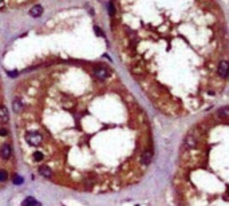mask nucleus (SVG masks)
I'll return each mask as SVG.
<instances>
[{
    "instance_id": "1",
    "label": "nucleus",
    "mask_w": 229,
    "mask_h": 206,
    "mask_svg": "<svg viewBox=\"0 0 229 206\" xmlns=\"http://www.w3.org/2000/svg\"><path fill=\"white\" fill-rule=\"evenodd\" d=\"M38 0H0V11H12L26 8L30 4L36 3Z\"/></svg>"
},
{
    "instance_id": "2",
    "label": "nucleus",
    "mask_w": 229,
    "mask_h": 206,
    "mask_svg": "<svg viewBox=\"0 0 229 206\" xmlns=\"http://www.w3.org/2000/svg\"><path fill=\"white\" fill-rule=\"evenodd\" d=\"M24 139L28 146H40L43 143V134L39 131H28L24 135Z\"/></svg>"
},
{
    "instance_id": "3",
    "label": "nucleus",
    "mask_w": 229,
    "mask_h": 206,
    "mask_svg": "<svg viewBox=\"0 0 229 206\" xmlns=\"http://www.w3.org/2000/svg\"><path fill=\"white\" fill-rule=\"evenodd\" d=\"M217 74L221 79H228L229 76V62L228 60H221L217 66Z\"/></svg>"
},
{
    "instance_id": "4",
    "label": "nucleus",
    "mask_w": 229,
    "mask_h": 206,
    "mask_svg": "<svg viewBox=\"0 0 229 206\" xmlns=\"http://www.w3.org/2000/svg\"><path fill=\"white\" fill-rule=\"evenodd\" d=\"M152 159H153V150H152V147L145 149L144 151H142V154H141V157H140L141 165L145 166V167L149 166L150 162H152Z\"/></svg>"
},
{
    "instance_id": "5",
    "label": "nucleus",
    "mask_w": 229,
    "mask_h": 206,
    "mask_svg": "<svg viewBox=\"0 0 229 206\" xmlns=\"http://www.w3.org/2000/svg\"><path fill=\"white\" fill-rule=\"evenodd\" d=\"M9 121V113L4 103H0V124H7Z\"/></svg>"
},
{
    "instance_id": "6",
    "label": "nucleus",
    "mask_w": 229,
    "mask_h": 206,
    "mask_svg": "<svg viewBox=\"0 0 229 206\" xmlns=\"http://www.w3.org/2000/svg\"><path fill=\"white\" fill-rule=\"evenodd\" d=\"M12 154V147L9 143H4L1 145V147H0V157L3 158V159H8Z\"/></svg>"
},
{
    "instance_id": "7",
    "label": "nucleus",
    "mask_w": 229,
    "mask_h": 206,
    "mask_svg": "<svg viewBox=\"0 0 229 206\" xmlns=\"http://www.w3.org/2000/svg\"><path fill=\"white\" fill-rule=\"evenodd\" d=\"M216 117H217L218 119H225V118H228L229 117V106L221 107V109L216 113Z\"/></svg>"
},
{
    "instance_id": "8",
    "label": "nucleus",
    "mask_w": 229,
    "mask_h": 206,
    "mask_svg": "<svg viewBox=\"0 0 229 206\" xmlns=\"http://www.w3.org/2000/svg\"><path fill=\"white\" fill-rule=\"evenodd\" d=\"M39 174L43 175L44 178H51L52 177V170L48 166H42L39 167Z\"/></svg>"
},
{
    "instance_id": "9",
    "label": "nucleus",
    "mask_w": 229,
    "mask_h": 206,
    "mask_svg": "<svg viewBox=\"0 0 229 206\" xmlns=\"http://www.w3.org/2000/svg\"><path fill=\"white\" fill-rule=\"evenodd\" d=\"M22 206H40V203H39L34 197H27V198L22 202Z\"/></svg>"
},
{
    "instance_id": "10",
    "label": "nucleus",
    "mask_w": 229,
    "mask_h": 206,
    "mask_svg": "<svg viewBox=\"0 0 229 206\" xmlns=\"http://www.w3.org/2000/svg\"><path fill=\"white\" fill-rule=\"evenodd\" d=\"M32 16H35V18H38L40 14H43V8L42 7H39V5H36V7H32L31 12H30Z\"/></svg>"
},
{
    "instance_id": "11",
    "label": "nucleus",
    "mask_w": 229,
    "mask_h": 206,
    "mask_svg": "<svg viewBox=\"0 0 229 206\" xmlns=\"http://www.w3.org/2000/svg\"><path fill=\"white\" fill-rule=\"evenodd\" d=\"M32 157H34V161L40 162V161H43V158H44V154H43L42 151H35L32 154Z\"/></svg>"
},
{
    "instance_id": "12",
    "label": "nucleus",
    "mask_w": 229,
    "mask_h": 206,
    "mask_svg": "<svg viewBox=\"0 0 229 206\" xmlns=\"http://www.w3.org/2000/svg\"><path fill=\"white\" fill-rule=\"evenodd\" d=\"M8 179V173L4 169H0V182H5Z\"/></svg>"
},
{
    "instance_id": "13",
    "label": "nucleus",
    "mask_w": 229,
    "mask_h": 206,
    "mask_svg": "<svg viewBox=\"0 0 229 206\" xmlns=\"http://www.w3.org/2000/svg\"><path fill=\"white\" fill-rule=\"evenodd\" d=\"M12 181H14V183H15V185H22V183L24 182V179L22 178V177H20V175H15V177H14V179H12Z\"/></svg>"
},
{
    "instance_id": "14",
    "label": "nucleus",
    "mask_w": 229,
    "mask_h": 206,
    "mask_svg": "<svg viewBox=\"0 0 229 206\" xmlns=\"http://www.w3.org/2000/svg\"><path fill=\"white\" fill-rule=\"evenodd\" d=\"M9 132H8V130L4 126H0V136H7Z\"/></svg>"
}]
</instances>
